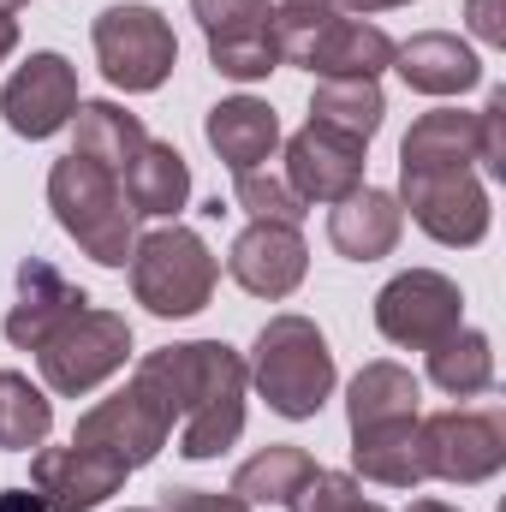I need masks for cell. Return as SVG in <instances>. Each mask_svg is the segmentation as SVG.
Wrapping results in <instances>:
<instances>
[{
  "instance_id": "1",
  "label": "cell",
  "mask_w": 506,
  "mask_h": 512,
  "mask_svg": "<svg viewBox=\"0 0 506 512\" xmlns=\"http://www.w3.org/2000/svg\"><path fill=\"white\" fill-rule=\"evenodd\" d=\"M137 376L155 382V393L179 417V453L185 459H221L245 435V393L251 370L227 340H185L137 358Z\"/></svg>"
},
{
  "instance_id": "2",
  "label": "cell",
  "mask_w": 506,
  "mask_h": 512,
  "mask_svg": "<svg viewBox=\"0 0 506 512\" xmlns=\"http://www.w3.org/2000/svg\"><path fill=\"white\" fill-rule=\"evenodd\" d=\"M48 209L60 221L66 239H78V251L102 268H126L137 245V215L126 203L120 173H108L90 155H60L48 167Z\"/></svg>"
},
{
  "instance_id": "3",
  "label": "cell",
  "mask_w": 506,
  "mask_h": 512,
  "mask_svg": "<svg viewBox=\"0 0 506 512\" xmlns=\"http://www.w3.org/2000/svg\"><path fill=\"white\" fill-rule=\"evenodd\" d=\"M251 382L268 399V411L304 423L328 405L334 393V352L310 316H268L251 346Z\"/></svg>"
},
{
  "instance_id": "4",
  "label": "cell",
  "mask_w": 506,
  "mask_h": 512,
  "mask_svg": "<svg viewBox=\"0 0 506 512\" xmlns=\"http://www.w3.org/2000/svg\"><path fill=\"white\" fill-rule=\"evenodd\" d=\"M215 280H221V262L215 251L191 233V227H155L131 245V298L161 316V322H179V316H197L209 298H215Z\"/></svg>"
},
{
  "instance_id": "5",
  "label": "cell",
  "mask_w": 506,
  "mask_h": 512,
  "mask_svg": "<svg viewBox=\"0 0 506 512\" xmlns=\"http://www.w3.org/2000/svg\"><path fill=\"white\" fill-rule=\"evenodd\" d=\"M90 42H96V60H102V78L126 96H149L173 78L179 66V36L167 24V12L143 6V0H120L108 12H96L90 24Z\"/></svg>"
},
{
  "instance_id": "6",
  "label": "cell",
  "mask_w": 506,
  "mask_h": 512,
  "mask_svg": "<svg viewBox=\"0 0 506 512\" xmlns=\"http://www.w3.org/2000/svg\"><path fill=\"white\" fill-rule=\"evenodd\" d=\"M42 364V382L60 399H78V393H96L108 376H120L131 364V322L120 310H78L66 328L48 334V346L36 352Z\"/></svg>"
},
{
  "instance_id": "7",
  "label": "cell",
  "mask_w": 506,
  "mask_h": 512,
  "mask_svg": "<svg viewBox=\"0 0 506 512\" xmlns=\"http://www.w3.org/2000/svg\"><path fill=\"white\" fill-rule=\"evenodd\" d=\"M173 405L155 393V382H143L137 370H131V382L120 393H108L102 405H90L84 417H78V429H72V441L78 447H96V453H108V459H120L126 471H143L161 447H167V435H173Z\"/></svg>"
},
{
  "instance_id": "8",
  "label": "cell",
  "mask_w": 506,
  "mask_h": 512,
  "mask_svg": "<svg viewBox=\"0 0 506 512\" xmlns=\"http://www.w3.org/2000/svg\"><path fill=\"white\" fill-rule=\"evenodd\" d=\"M399 209H411V221L435 239V245H483L489 233V191L471 167H417L399 173Z\"/></svg>"
},
{
  "instance_id": "9",
  "label": "cell",
  "mask_w": 506,
  "mask_h": 512,
  "mask_svg": "<svg viewBox=\"0 0 506 512\" xmlns=\"http://www.w3.org/2000/svg\"><path fill=\"white\" fill-rule=\"evenodd\" d=\"M376 328L381 340L405 352H429L453 328H465V292L441 268H405L376 292Z\"/></svg>"
},
{
  "instance_id": "10",
  "label": "cell",
  "mask_w": 506,
  "mask_h": 512,
  "mask_svg": "<svg viewBox=\"0 0 506 512\" xmlns=\"http://www.w3.org/2000/svg\"><path fill=\"white\" fill-rule=\"evenodd\" d=\"M417 435H423V471L441 483L471 489L506 465V423L495 411H435L417 417Z\"/></svg>"
},
{
  "instance_id": "11",
  "label": "cell",
  "mask_w": 506,
  "mask_h": 512,
  "mask_svg": "<svg viewBox=\"0 0 506 512\" xmlns=\"http://www.w3.org/2000/svg\"><path fill=\"white\" fill-rule=\"evenodd\" d=\"M203 36H209V66L233 84H256L280 66L274 48V6L268 0H191Z\"/></svg>"
},
{
  "instance_id": "12",
  "label": "cell",
  "mask_w": 506,
  "mask_h": 512,
  "mask_svg": "<svg viewBox=\"0 0 506 512\" xmlns=\"http://www.w3.org/2000/svg\"><path fill=\"white\" fill-rule=\"evenodd\" d=\"M78 102H84V96H78V66H72L66 54H54V48L30 54V60L6 78V90H0L6 126L18 131V137H30V143H42V137H54V131L72 126Z\"/></svg>"
},
{
  "instance_id": "13",
  "label": "cell",
  "mask_w": 506,
  "mask_h": 512,
  "mask_svg": "<svg viewBox=\"0 0 506 512\" xmlns=\"http://www.w3.org/2000/svg\"><path fill=\"white\" fill-rule=\"evenodd\" d=\"M126 465L96 453V447H36L30 453V489L48 512H96L108 495L126 489Z\"/></svg>"
},
{
  "instance_id": "14",
  "label": "cell",
  "mask_w": 506,
  "mask_h": 512,
  "mask_svg": "<svg viewBox=\"0 0 506 512\" xmlns=\"http://www.w3.org/2000/svg\"><path fill=\"white\" fill-rule=\"evenodd\" d=\"M364 155H370V143L310 120L304 131L286 137V185L304 203H340L364 185Z\"/></svg>"
},
{
  "instance_id": "15",
  "label": "cell",
  "mask_w": 506,
  "mask_h": 512,
  "mask_svg": "<svg viewBox=\"0 0 506 512\" xmlns=\"http://www.w3.org/2000/svg\"><path fill=\"white\" fill-rule=\"evenodd\" d=\"M78 310H90V292L72 286L48 256H24L18 262V298L6 310V340L18 352H42L54 328H66Z\"/></svg>"
},
{
  "instance_id": "16",
  "label": "cell",
  "mask_w": 506,
  "mask_h": 512,
  "mask_svg": "<svg viewBox=\"0 0 506 512\" xmlns=\"http://www.w3.org/2000/svg\"><path fill=\"white\" fill-rule=\"evenodd\" d=\"M227 274L251 292V298H292L310 274V251H304V233L286 227V221H251L233 256H227Z\"/></svg>"
},
{
  "instance_id": "17",
  "label": "cell",
  "mask_w": 506,
  "mask_h": 512,
  "mask_svg": "<svg viewBox=\"0 0 506 512\" xmlns=\"http://www.w3.org/2000/svg\"><path fill=\"white\" fill-rule=\"evenodd\" d=\"M393 72L405 78V90L417 96H465L483 84V60L471 42H459L453 30H417L405 48H393Z\"/></svg>"
},
{
  "instance_id": "18",
  "label": "cell",
  "mask_w": 506,
  "mask_h": 512,
  "mask_svg": "<svg viewBox=\"0 0 506 512\" xmlns=\"http://www.w3.org/2000/svg\"><path fill=\"white\" fill-rule=\"evenodd\" d=\"M399 233H405V209H399L393 191H376V185H358L328 215V245L346 262H381V256H393Z\"/></svg>"
},
{
  "instance_id": "19",
  "label": "cell",
  "mask_w": 506,
  "mask_h": 512,
  "mask_svg": "<svg viewBox=\"0 0 506 512\" xmlns=\"http://www.w3.org/2000/svg\"><path fill=\"white\" fill-rule=\"evenodd\" d=\"M393 36L381 30V24H364V18H328L322 24V36L310 42V54H304V66L316 72V78H381L387 66H393Z\"/></svg>"
},
{
  "instance_id": "20",
  "label": "cell",
  "mask_w": 506,
  "mask_h": 512,
  "mask_svg": "<svg viewBox=\"0 0 506 512\" xmlns=\"http://www.w3.org/2000/svg\"><path fill=\"white\" fill-rule=\"evenodd\" d=\"M203 137H209V149H215L233 173H251V167H262V161L274 155L280 120H274V108L256 102V96H227V102L209 108Z\"/></svg>"
},
{
  "instance_id": "21",
  "label": "cell",
  "mask_w": 506,
  "mask_h": 512,
  "mask_svg": "<svg viewBox=\"0 0 506 512\" xmlns=\"http://www.w3.org/2000/svg\"><path fill=\"white\" fill-rule=\"evenodd\" d=\"M352 471L364 483L381 489H417L429 471H423V435H417V417H399V423H376V429H352Z\"/></svg>"
},
{
  "instance_id": "22",
  "label": "cell",
  "mask_w": 506,
  "mask_h": 512,
  "mask_svg": "<svg viewBox=\"0 0 506 512\" xmlns=\"http://www.w3.org/2000/svg\"><path fill=\"white\" fill-rule=\"evenodd\" d=\"M120 185H126L131 215H149V221H173L191 203V167H185V155L173 143H155V137L131 155Z\"/></svg>"
},
{
  "instance_id": "23",
  "label": "cell",
  "mask_w": 506,
  "mask_h": 512,
  "mask_svg": "<svg viewBox=\"0 0 506 512\" xmlns=\"http://www.w3.org/2000/svg\"><path fill=\"white\" fill-rule=\"evenodd\" d=\"M477 161V114L465 108H435V114H417L405 143H399V173H417V167H471Z\"/></svg>"
},
{
  "instance_id": "24",
  "label": "cell",
  "mask_w": 506,
  "mask_h": 512,
  "mask_svg": "<svg viewBox=\"0 0 506 512\" xmlns=\"http://www.w3.org/2000/svg\"><path fill=\"white\" fill-rule=\"evenodd\" d=\"M417 399H423L417 376L405 364H393V358H376V364H364L352 376V387H346V423L352 429H376V423L417 417Z\"/></svg>"
},
{
  "instance_id": "25",
  "label": "cell",
  "mask_w": 506,
  "mask_h": 512,
  "mask_svg": "<svg viewBox=\"0 0 506 512\" xmlns=\"http://www.w3.org/2000/svg\"><path fill=\"white\" fill-rule=\"evenodd\" d=\"M149 143V131L137 114H126L120 102H78L72 114V155H90L102 161L108 173H126L131 155Z\"/></svg>"
},
{
  "instance_id": "26",
  "label": "cell",
  "mask_w": 506,
  "mask_h": 512,
  "mask_svg": "<svg viewBox=\"0 0 506 512\" xmlns=\"http://www.w3.org/2000/svg\"><path fill=\"white\" fill-rule=\"evenodd\" d=\"M310 120L370 143L381 131V120H387V96H381L376 78H322L316 96H310Z\"/></svg>"
},
{
  "instance_id": "27",
  "label": "cell",
  "mask_w": 506,
  "mask_h": 512,
  "mask_svg": "<svg viewBox=\"0 0 506 512\" xmlns=\"http://www.w3.org/2000/svg\"><path fill=\"white\" fill-rule=\"evenodd\" d=\"M429 382L453 399H471V393H489L495 387V346L489 334L477 328H453L447 340L429 346Z\"/></svg>"
},
{
  "instance_id": "28",
  "label": "cell",
  "mask_w": 506,
  "mask_h": 512,
  "mask_svg": "<svg viewBox=\"0 0 506 512\" xmlns=\"http://www.w3.org/2000/svg\"><path fill=\"white\" fill-rule=\"evenodd\" d=\"M316 477V459L304 453V447H262L256 459L239 465V477H233V495L239 501H251V507H286L304 483Z\"/></svg>"
},
{
  "instance_id": "29",
  "label": "cell",
  "mask_w": 506,
  "mask_h": 512,
  "mask_svg": "<svg viewBox=\"0 0 506 512\" xmlns=\"http://www.w3.org/2000/svg\"><path fill=\"white\" fill-rule=\"evenodd\" d=\"M54 429V399L30 382L24 370H0V447L36 453Z\"/></svg>"
},
{
  "instance_id": "30",
  "label": "cell",
  "mask_w": 506,
  "mask_h": 512,
  "mask_svg": "<svg viewBox=\"0 0 506 512\" xmlns=\"http://www.w3.org/2000/svg\"><path fill=\"white\" fill-rule=\"evenodd\" d=\"M233 203H239L251 221H286V227H298V221L310 215V203L286 185V173H268V167L233 173Z\"/></svg>"
},
{
  "instance_id": "31",
  "label": "cell",
  "mask_w": 506,
  "mask_h": 512,
  "mask_svg": "<svg viewBox=\"0 0 506 512\" xmlns=\"http://www.w3.org/2000/svg\"><path fill=\"white\" fill-rule=\"evenodd\" d=\"M334 18V6H274V48H280V66H304L310 42L322 36V24Z\"/></svg>"
},
{
  "instance_id": "32",
  "label": "cell",
  "mask_w": 506,
  "mask_h": 512,
  "mask_svg": "<svg viewBox=\"0 0 506 512\" xmlns=\"http://www.w3.org/2000/svg\"><path fill=\"white\" fill-rule=\"evenodd\" d=\"M364 489H358V477L352 471H322L316 465V477L286 501V512H364Z\"/></svg>"
},
{
  "instance_id": "33",
  "label": "cell",
  "mask_w": 506,
  "mask_h": 512,
  "mask_svg": "<svg viewBox=\"0 0 506 512\" xmlns=\"http://www.w3.org/2000/svg\"><path fill=\"white\" fill-rule=\"evenodd\" d=\"M477 161L489 179H506V90H489L477 114Z\"/></svg>"
},
{
  "instance_id": "34",
  "label": "cell",
  "mask_w": 506,
  "mask_h": 512,
  "mask_svg": "<svg viewBox=\"0 0 506 512\" xmlns=\"http://www.w3.org/2000/svg\"><path fill=\"white\" fill-rule=\"evenodd\" d=\"M155 512H251V501L221 495V489H167Z\"/></svg>"
},
{
  "instance_id": "35",
  "label": "cell",
  "mask_w": 506,
  "mask_h": 512,
  "mask_svg": "<svg viewBox=\"0 0 506 512\" xmlns=\"http://www.w3.org/2000/svg\"><path fill=\"white\" fill-rule=\"evenodd\" d=\"M465 18H471L477 42L506 48V0H465Z\"/></svg>"
},
{
  "instance_id": "36",
  "label": "cell",
  "mask_w": 506,
  "mask_h": 512,
  "mask_svg": "<svg viewBox=\"0 0 506 512\" xmlns=\"http://www.w3.org/2000/svg\"><path fill=\"white\" fill-rule=\"evenodd\" d=\"M0 512H48L36 489H0Z\"/></svg>"
},
{
  "instance_id": "37",
  "label": "cell",
  "mask_w": 506,
  "mask_h": 512,
  "mask_svg": "<svg viewBox=\"0 0 506 512\" xmlns=\"http://www.w3.org/2000/svg\"><path fill=\"white\" fill-rule=\"evenodd\" d=\"M12 48H18V18H6V12H0V60H6Z\"/></svg>"
},
{
  "instance_id": "38",
  "label": "cell",
  "mask_w": 506,
  "mask_h": 512,
  "mask_svg": "<svg viewBox=\"0 0 506 512\" xmlns=\"http://www.w3.org/2000/svg\"><path fill=\"white\" fill-rule=\"evenodd\" d=\"M346 6H352V12H364V18H370V12H393V6H411V0H346Z\"/></svg>"
},
{
  "instance_id": "39",
  "label": "cell",
  "mask_w": 506,
  "mask_h": 512,
  "mask_svg": "<svg viewBox=\"0 0 506 512\" xmlns=\"http://www.w3.org/2000/svg\"><path fill=\"white\" fill-rule=\"evenodd\" d=\"M405 512H459L453 501H435V495H423V501H411Z\"/></svg>"
},
{
  "instance_id": "40",
  "label": "cell",
  "mask_w": 506,
  "mask_h": 512,
  "mask_svg": "<svg viewBox=\"0 0 506 512\" xmlns=\"http://www.w3.org/2000/svg\"><path fill=\"white\" fill-rule=\"evenodd\" d=\"M18 6H24V0H0V12H6V18H12V12H18Z\"/></svg>"
},
{
  "instance_id": "41",
  "label": "cell",
  "mask_w": 506,
  "mask_h": 512,
  "mask_svg": "<svg viewBox=\"0 0 506 512\" xmlns=\"http://www.w3.org/2000/svg\"><path fill=\"white\" fill-rule=\"evenodd\" d=\"M292 6H334V0H292Z\"/></svg>"
},
{
  "instance_id": "42",
  "label": "cell",
  "mask_w": 506,
  "mask_h": 512,
  "mask_svg": "<svg viewBox=\"0 0 506 512\" xmlns=\"http://www.w3.org/2000/svg\"><path fill=\"white\" fill-rule=\"evenodd\" d=\"M126 512H155V507H126Z\"/></svg>"
},
{
  "instance_id": "43",
  "label": "cell",
  "mask_w": 506,
  "mask_h": 512,
  "mask_svg": "<svg viewBox=\"0 0 506 512\" xmlns=\"http://www.w3.org/2000/svg\"><path fill=\"white\" fill-rule=\"evenodd\" d=\"M364 512H387V507H364Z\"/></svg>"
}]
</instances>
